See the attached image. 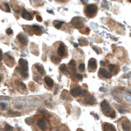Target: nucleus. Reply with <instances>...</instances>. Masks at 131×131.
I'll use <instances>...</instances> for the list:
<instances>
[{
  "label": "nucleus",
  "mask_w": 131,
  "mask_h": 131,
  "mask_svg": "<svg viewBox=\"0 0 131 131\" xmlns=\"http://www.w3.org/2000/svg\"><path fill=\"white\" fill-rule=\"evenodd\" d=\"M101 108L102 109V111L104 112L105 115H106L107 116L111 118H115L116 113L114 109H113L112 108H110L109 105L108 104V102L106 100H104L101 103Z\"/></svg>",
  "instance_id": "obj_1"
},
{
  "label": "nucleus",
  "mask_w": 131,
  "mask_h": 131,
  "mask_svg": "<svg viewBox=\"0 0 131 131\" xmlns=\"http://www.w3.org/2000/svg\"><path fill=\"white\" fill-rule=\"evenodd\" d=\"M97 6L95 4L88 5L85 9V13L88 17H93L97 12Z\"/></svg>",
  "instance_id": "obj_2"
},
{
  "label": "nucleus",
  "mask_w": 131,
  "mask_h": 131,
  "mask_svg": "<svg viewBox=\"0 0 131 131\" xmlns=\"http://www.w3.org/2000/svg\"><path fill=\"white\" fill-rule=\"evenodd\" d=\"M37 125L39 127V128H40L43 131H45L47 129V128H48L47 122L45 119H40V120L37 121Z\"/></svg>",
  "instance_id": "obj_3"
},
{
  "label": "nucleus",
  "mask_w": 131,
  "mask_h": 131,
  "mask_svg": "<svg viewBox=\"0 0 131 131\" xmlns=\"http://www.w3.org/2000/svg\"><path fill=\"white\" fill-rule=\"evenodd\" d=\"M81 19L79 18V17H75L74 19H73L72 20V24L76 28H81L83 27V23L82 22Z\"/></svg>",
  "instance_id": "obj_4"
},
{
  "label": "nucleus",
  "mask_w": 131,
  "mask_h": 131,
  "mask_svg": "<svg viewBox=\"0 0 131 131\" xmlns=\"http://www.w3.org/2000/svg\"><path fill=\"white\" fill-rule=\"evenodd\" d=\"M88 69L89 70H95L97 67V63H96V60L94 58L90 59L88 61Z\"/></svg>",
  "instance_id": "obj_5"
},
{
  "label": "nucleus",
  "mask_w": 131,
  "mask_h": 131,
  "mask_svg": "<svg viewBox=\"0 0 131 131\" xmlns=\"http://www.w3.org/2000/svg\"><path fill=\"white\" fill-rule=\"evenodd\" d=\"M98 73H99L100 75H101L102 77L106 78H111V74H110L106 69H103V68H102V69H100L99 70Z\"/></svg>",
  "instance_id": "obj_6"
},
{
  "label": "nucleus",
  "mask_w": 131,
  "mask_h": 131,
  "mask_svg": "<svg viewBox=\"0 0 131 131\" xmlns=\"http://www.w3.org/2000/svg\"><path fill=\"white\" fill-rule=\"evenodd\" d=\"M19 64L20 66L22 69L24 70V71H28V61L25 59H24L22 58L19 59Z\"/></svg>",
  "instance_id": "obj_7"
},
{
  "label": "nucleus",
  "mask_w": 131,
  "mask_h": 131,
  "mask_svg": "<svg viewBox=\"0 0 131 131\" xmlns=\"http://www.w3.org/2000/svg\"><path fill=\"white\" fill-rule=\"evenodd\" d=\"M121 128L123 131H131V124L128 121H124L122 122L121 124Z\"/></svg>",
  "instance_id": "obj_8"
},
{
  "label": "nucleus",
  "mask_w": 131,
  "mask_h": 131,
  "mask_svg": "<svg viewBox=\"0 0 131 131\" xmlns=\"http://www.w3.org/2000/svg\"><path fill=\"white\" fill-rule=\"evenodd\" d=\"M103 131H116L113 125L109 123H104L103 124Z\"/></svg>",
  "instance_id": "obj_9"
},
{
  "label": "nucleus",
  "mask_w": 131,
  "mask_h": 131,
  "mask_svg": "<svg viewBox=\"0 0 131 131\" xmlns=\"http://www.w3.org/2000/svg\"><path fill=\"white\" fill-rule=\"evenodd\" d=\"M22 18H24V19L28 20H32L33 19L32 15L29 13H28L27 11L24 10H24L22 11Z\"/></svg>",
  "instance_id": "obj_10"
},
{
  "label": "nucleus",
  "mask_w": 131,
  "mask_h": 131,
  "mask_svg": "<svg viewBox=\"0 0 131 131\" xmlns=\"http://www.w3.org/2000/svg\"><path fill=\"white\" fill-rule=\"evenodd\" d=\"M80 92H81L80 86H77V87L72 89L71 91H70V93L72 94V96H73V97H77L80 94Z\"/></svg>",
  "instance_id": "obj_11"
},
{
  "label": "nucleus",
  "mask_w": 131,
  "mask_h": 131,
  "mask_svg": "<svg viewBox=\"0 0 131 131\" xmlns=\"http://www.w3.org/2000/svg\"><path fill=\"white\" fill-rule=\"evenodd\" d=\"M65 51L66 49L64 45L63 44H60L58 48V51H57V52H58L59 55L61 56V57H63L64 55V54H65Z\"/></svg>",
  "instance_id": "obj_12"
},
{
  "label": "nucleus",
  "mask_w": 131,
  "mask_h": 131,
  "mask_svg": "<svg viewBox=\"0 0 131 131\" xmlns=\"http://www.w3.org/2000/svg\"><path fill=\"white\" fill-rule=\"evenodd\" d=\"M34 67L36 68V69L37 70V71L39 72L40 74H45L46 72L45 71V69H44V67H43L41 65H40L39 63H36L35 65H34Z\"/></svg>",
  "instance_id": "obj_13"
},
{
  "label": "nucleus",
  "mask_w": 131,
  "mask_h": 131,
  "mask_svg": "<svg viewBox=\"0 0 131 131\" xmlns=\"http://www.w3.org/2000/svg\"><path fill=\"white\" fill-rule=\"evenodd\" d=\"M44 81L45 82L46 84L49 86V87H52L53 84H54V82L52 79L49 77H45L44 78Z\"/></svg>",
  "instance_id": "obj_14"
},
{
  "label": "nucleus",
  "mask_w": 131,
  "mask_h": 131,
  "mask_svg": "<svg viewBox=\"0 0 131 131\" xmlns=\"http://www.w3.org/2000/svg\"><path fill=\"white\" fill-rule=\"evenodd\" d=\"M87 104L90 105H94L96 103V99L93 96L89 95L88 97H87Z\"/></svg>",
  "instance_id": "obj_15"
},
{
  "label": "nucleus",
  "mask_w": 131,
  "mask_h": 131,
  "mask_svg": "<svg viewBox=\"0 0 131 131\" xmlns=\"http://www.w3.org/2000/svg\"><path fill=\"white\" fill-rule=\"evenodd\" d=\"M18 40L19 41L23 44H27V42H28V40H27V39H26V38L22 34H19L18 35Z\"/></svg>",
  "instance_id": "obj_16"
},
{
  "label": "nucleus",
  "mask_w": 131,
  "mask_h": 131,
  "mask_svg": "<svg viewBox=\"0 0 131 131\" xmlns=\"http://www.w3.org/2000/svg\"><path fill=\"white\" fill-rule=\"evenodd\" d=\"M32 29L37 35H39V34L41 33V32H42L41 27H39V26H37V25H33L32 27Z\"/></svg>",
  "instance_id": "obj_17"
},
{
  "label": "nucleus",
  "mask_w": 131,
  "mask_h": 131,
  "mask_svg": "<svg viewBox=\"0 0 131 131\" xmlns=\"http://www.w3.org/2000/svg\"><path fill=\"white\" fill-rule=\"evenodd\" d=\"M60 71L63 73H68V67L66 66V64H62L60 66Z\"/></svg>",
  "instance_id": "obj_18"
},
{
  "label": "nucleus",
  "mask_w": 131,
  "mask_h": 131,
  "mask_svg": "<svg viewBox=\"0 0 131 131\" xmlns=\"http://www.w3.org/2000/svg\"><path fill=\"white\" fill-rule=\"evenodd\" d=\"M8 115L11 116V117H18V116H20L21 115V113H19V112H16V111H13L12 110H9L8 111Z\"/></svg>",
  "instance_id": "obj_19"
},
{
  "label": "nucleus",
  "mask_w": 131,
  "mask_h": 131,
  "mask_svg": "<svg viewBox=\"0 0 131 131\" xmlns=\"http://www.w3.org/2000/svg\"><path fill=\"white\" fill-rule=\"evenodd\" d=\"M16 69H17V71H18V73H19L20 74H21L22 77H23L24 78L28 77V73H26V71L23 70V69H22L20 67H17L16 68Z\"/></svg>",
  "instance_id": "obj_20"
},
{
  "label": "nucleus",
  "mask_w": 131,
  "mask_h": 131,
  "mask_svg": "<svg viewBox=\"0 0 131 131\" xmlns=\"http://www.w3.org/2000/svg\"><path fill=\"white\" fill-rule=\"evenodd\" d=\"M69 67L72 70H75V62L74 60H72L69 63Z\"/></svg>",
  "instance_id": "obj_21"
},
{
  "label": "nucleus",
  "mask_w": 131,
  "mask_h": 131,
  "mask_svg": "<svg viewBox=\"0 0 131 131\" xmlns=\"http://www.w3.org/2000/svg\"><path fill=\"white\" fill-rule=\"evenodd\" d=\"M4 131H13V127L9 124H6L4 127Z\"/></svg>",
  "instance_id": "obj_22"
},
{
  "label": "nucleus",
  "mask_w": 131,
  "mask_h": 131,
  "mask_svg": "<svg viewBox=\"0 0 131 131\" xmlns=\"http://www.w3.org/2000/svg\"><path fill=\"white\" fill-rule=\"evenodd\" d=\"M51 61H52L53 63H58L60 61V59H59L58 57H56L55 55H53L51 57Z\"/></svg>",
  "instance_id": "obj_23"
},
{
  "label": "nucleus",
  "mask_w": 131,
  "mask_h": 131,
  "mask_svg": "<svg viewBox=\"0 0 131 131\" xmlns=\"http://www.w3.org/2000/svg\"><path fill=\"white\" fill-rule=\"evenodd\" d=\"M78 69H79V71H80V72H84V71H85V64L81 63V65H79Z\"/></svg>",
  "instance_id": "obj_24"
},
{
  "label": "nucleus",
  "mask_w": 131,
  "mask_h": 131,
  "mask_svg": "<svg viewBox=\"0 0 131 131\" xmlns=\"http://www.w3.org/2000/svg\"><path fill=\"white\" fill-rule=\"evenodd\" d=\"M25 121H26V124H28V125H31L32 124H33V119H32V118L30 117L27 118V119H26Z\"/></svg>",
  "instance_id": "obj_25"
},
{
  "label": "nucleus",
  "mask_w": 131,
  "mask_h": 131,
  "mask_svg": "<svg viewBox=\"0 0 131 131\" xmlns=\"http://www.w3.org/2000/svg\"><path fill=\"white\" fill-rule=\"evenodd\" d=\"M64 24L63 22H58L57 23L55 24V27H56V28H57V29H60V28L62 27V24Z\"/></svg>",
  "instance_id": "obj_26"
},
{
  "label": "nucleus",
  "mask_w": 131,
  "mask_h": 131,
  "mask_svg": "<svg viewBox=\"0 0 131 131\" xmlns=\"http://www.w3.org/2000/svg\"><path fill=\"white\" fill-rule=\"evenodd\" d=\"M33 79H34V81L37 82V83H39V84H41V82H42V78L41 77H35L33 78Z\"/></svg>",
  "instance_id": "obj_27"
},
{
  "label": "nucleus",
  "mask_w": 131,
  "mask_h": 131,
  "mask_svg": "<svg viewBox=\"0 0 131 131\" xmlns=\"http://www.w3.org/2000/svg\"><path fill=\"white\" fill-rule=\"evenodd\" d=\"M73 75H74L75 77L77 78L78 80L82 81V79H83V76H82L81 74H77V73H73Z\"/></svg>",
  "instance_id": "obj_28"
},
{
  "label": "nucleus",
  "mask_w": 131,
  "mask_h": 131,
  "mask_svg": "<svg viewBox=\"0 0 131 131\" xmlns=\"http://www.w3.org/2000/svg\"><path fill=\"white\" fill-rule=\"evenodd\" d=\"M4 6H5V11H6V12H8V13H9V12L11 11V10H10L9 6L8 4H7V3L4 4Z\"/></svg>",
  "instance_id": "obj_29"
},
{
  "label": "nucleus",
  "mask_w": 131,
  "mask_h": 131,
  "mask_svg": "<svg viewBox=\"0 0 131 131\" xmlns=\"http://www.w3.org/2000/svg\"><path fill=\"white\" fill-rule=\"evenodd\" d=\"M115 68H116V65H110L109 66V69L110 70V71H113L115 69Z\"/></svg>",
  "instance_id": "obj_30"
},
{
  "label": "nucleus",
  "mask_w": 131,
  "mask_h": 131,
  "mask_svg": "<svg viewBox=\"0 0 131 131\" xmlns=\"http://www.w3.org/2000/svg\"><path fill=\"white\" fill-rule=\"evenodd\" d=\"M87 93V91L86 90H81L80 95H81L82 96H86Z\"/></svg>",
  "instance_id": "obj_31"
},
{
  "label": "nucleus",
  "mask_w": 131,
  "mask_h": 131,
  "mask_svg": "<svg viewBox=\"0 0 131 131\" xmlns=\"http://www.w3.org/2000/svg\"><path fill=\"white\" fill-rule=\"evenodd\" d=\"M6 32L8 35H11V34H13V31L11 28H8V29L7 30Z\"/></svg>",
  "instance_id": "obj_32"
},
{
  "label": "nucleus",
  "mask_w": 131,
  "mask_h": 131,
  "mask_svg": "<svg viewBox=\"0 0 131 131\" xmlns=\"http://www.w3.org/2000/svg\"><path fill=\"white\" fill-rule=\"evenodd\" d=\"M0 105H1V107L2 108V109H5L6 108L7 105L5 104V103H1V104H0Z\"/></svg>",
  "instance_id": "obj_33"
},
{
  "label": "nucleus",
  "mask_w": 131,
  "mask_h": 131,
  "mask_svg": "<svg viewBox=\"0 0 131 131\" xmlns=\"http://www.w3.org/2000/svg\"><path fill=\"white\" fill-rule=\"evenodd\" d=\"M36 19H37V21H39V22H41L42 21V18L40 17V16H39V15L36 16Z\"/></svg>",
  "instance_id": "obj_34"
},
{
  "label": "nucleus",
  "mask_w": 131,
  "mask_h": 131,
  "mask_svg": "<svg viewBox=\"0 0 131 131\" xmlns=\"http://www.w3.org/2000/svg\"><path fill=\"white\" fill-rule=\"evenodd\" d=\"M93 50H94L95 51H96V52L98 54H100V51H98V50L97 49V47H95V46H94V47H93Z\"/></svg>",
  "instance_id": "obj_35"
},
{
  "label": "nucleus",
  "mask_w": 131,
  "mask_h": 131,
  "mask_svg": "<svg viewBox=\"0 0 131 131\" xmlns=\"http://www.w3.org/2000/svg\"><path fill=\"white\" fill-rule=\"evenodd\" d=\"M3 58V53H2V51L0 50V60H1Z\"/></svg>",
  "instance_id": "obj_36"
},
{
  "label": "nucleus",
  "mask_w": 131,
  "mask_h": 131,
  "mask_svg": "<svg viewBox=\"0 0 131 131\" xmlns=\"http://www.w3.org/2000/svg\"><path fill=\"white\" fill-rule=\"evenodd\" d=\"M100 92H105V88H100Z\"/></svg>",
  "instance_id": "obj_37"
},
{
  "label": "nucleus",
  "mask_w": 131,
  "mask_h": 131,
  "mask_svg": "<svg viewBox=\"0 0 131 131\" xmlns=\"http://www.w3.org/2000/svg\"><path fill=\"white\" fill-rule=\"evenodd\" d=\"M124 111H126L125 110H123V109H119V112L120 113H124Z\"/></svg>",
  "instance_id": "obj_38"
},
{
  "label": "nucleus",
  "mask_w": 131,
  "mask_h": 131,
  "mask_svg": "<svg viewBox=\"0 0 131 131\" xmlns=\"http://www.w3.org/2000/svg\"><path fill=\"white\" fill-rule=\"evenodd\" d=\"M73 46H74V47H78V44H76V43H74V44H73Z\"/></svg>",
  "instance_id": "obj_39"
},
{
  "label": "nucleus",
  "mask_w": 131,
  "mask_h": 131,
  "mask_svg": "<svg viewBox=\"0 0 131 131\" xmlns=\"http://www.w3.org/2000/svg\"><path fill=\"white\" fill-rule=\"evenodd\" d=\"M100 65H104V61H100Z\"/></svg>",
  "instance_id": "obj_40"
},
{
  "label": "nucleus",
  "mask_w": 131,
  "mask_h": 131,
  "mask_svg": "<svg viewBox=\"0 0 131 131\" xmlns=\"http://www.w3.org/2000/svg\"><path fill=\"white\" fill-rule=\"evenodd\" d=\"M77 131H84L83 129H81V128H78L77 130Z\"/></svg>",
  "instance_id": "obj_41"
},
{
  "label": "nucleus",
  "mask_w": 131,
  "mask_h": 131,
  "mask_svg": "<svg viewBox=\"0 0 131 131\" xmlns=\"http://www.w3.org/2000/svg\"><path fill=\"white\" fill-rule=\"evenodd\" d=\"M0 81H1V78H0Z\"/></svg>",
  "instance_id": "obj_42"
}]
</instances>
